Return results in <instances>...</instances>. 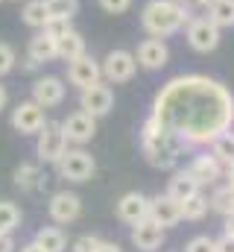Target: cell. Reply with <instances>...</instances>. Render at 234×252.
<instances>
[{
    "mask_svg": "<svg viewBox=\"0 0 234 252\" xmlns=\"http://www.w3.org/2000/svg\"><path fill=\"white\" fill-rule=\"evenodd\" d=\"M152 118L184 147H205L234 126V94L214 76H173L152 103Z\"/></svg>",
    "mask_w": 234,
    "mask_h": 252,
    "instance_id": "obj_1",
    "label": "cell"
},
{
    "mask_svg": "<svg viewBox=\"0 0 234 252\" xmlns=\"http://www.w3.org/2000/svg\"><path fill=\"white\" fill-rule=\"evenodd\" d=\"M141 147H144L146 161L158 170H173L178 164V158H181V153H184V144L170 129H164L152 115L146 118V124L141 129Z\"/></svg>",
    "mask_w": 234,
    "mask_h": 252,
    "instance_id": "obj_2",
    "label": "cell"
},
{
    "mask_svg": "<svg viewBox=\"0 0 234 252\" xmlns=\"http://www.w3.org/2000/svg\"><path fill=\"white\" fill-rule=\"evenodd\" d=\"M190 6L178 3V0H149L141 12V27L152 35V38H167L178 32L181 27H187L190 21Z\"/></svg>",
    "mask_w": 234,
    "mask_h": 252,
    "instance_id": "obj_3",
    "label": "cell"
},
{
    "mask_svg": "<svg viewBox=\"0 0 234 252\" xmlns=\"http://www.w3.org/2000/svg\"><path fill=\"white\" fill-rule=\"evenodd\" d=\"M56 170H58V176L67 179V182H88L94 176V170H97V161L82 147H76V150L67 147L64 156L56 161Z\"/></svg>",
    "mask_w": 234,
    "mask_h": 252,
    "instance_id": "obj_4",
    "label": "cell"
},
{
    "mask_svg": "<svg viewBox=\"0 0 234 252\" xmlns=\"http://www.w3.org/2000/svg\"><path fill=\"white\" fill-rule=\"evenodd\" d=\"M223 41V30L217 24H211L205 15L202 18H190L187 21V44L196 53H214Z\"/></svg>",
    "mask_w": 234,
    "mask_h": 252,
    "instance_id": "obj_5",
    "label": "cell"
},
{
    "mask_svg": "<svg viewBox=\"0 0 234 252\" xmlns=\"http://www.w3.org/2000/svg\"><path fill=\"white\" fill-rule=\"evenodd\" d=\"M79 109L88 112L91 118H106L115 109V91H112V85L106 79H100V82L82 88L79 91Z\"/></svg>",
    "mask_w": 234,
    "mask_h": 252,
    "instance_id": "obj_6",
    "label": "cell"
},
{
    "mask_svg": "<svg viewBox=\"0 0 234 252\" xmlns=\"http://www.w3.org/2000/svg\"><path fill=\"white\" fill-rule=\"evenodd\" d=\"M64 150H67V138H64V132H61V124H44V129L38 132V141H35V156H38V161H44V164H56L58 158L64 156Z\"/></svg>",
    "mask_w": 234,
    "mask_h": 252,
    "instance_id": "obj_7",
    "label": "cell"
},
{
    "mask_svg": "<svg viewBox=\"0 0 234 252\" xmlns=\"http://www.w3.org/2000/svg\"><path fill=\"white\" fill-rule=\"evenodd\" d=\"M100 70H103V79L109 85H120V82H129L138 70V59L135 53L129 50H112L103 62H100Z\"/></svg>",
    "mask_w": 234,
    "mask_h": 252,
    "instance_id": "obj_8",
    "label": "cell"
},
{
    "mask_svg": "<svg viewBox=\"0 0 234 252\" xmlns=\"http://www.w3.org/2000/svg\"><path fill=\"white\" fill-rule=\"evenodd\" d=\"M12 129L18 132V135H38L44 124H47V118H44V109L38 106V103H32V100H24V103H18L15 109H12Z\"/></svg>",
    "mask_w": 234,
    "mask_h": 252,
    "instance_id": "obj_9",
    "label": "cell"
},
{
    "mask_svg": "<svg viewBox=\"0 0 234 252\" xmlns=\"http://www.w3.org/2000/svg\"><path fill=\"white\" fill-rule=\"evenodd\" d=\"M47 214H50V220L58 223V226H67V223L79 220L82 217V199H79V193H73V190H58V193H53L50 202H47Z\"/></svg>",
    "mask_w": 234,
    "mask_h": 252,
    "instance_id": "obj_10",
    "label": "cell"
},
{
    "mask_svg": "<svg viewBox=\"0 0 234 252\" xmlns=\"http://www.w3.org/2000/svg\"><path fill=\"white\" fill-rule=\"evenodd\" d=\"M61 132H64V138H67V144H76V147H82V144H88L94 135H97V118H91L88 112H70L64 121H61Z\"/></svg>",
    "mask_w": 234,
    "mask_h": 252,
    "instance_id": "obj_11",
    "label": "cell"
},
{
    "mask_svg": "<svg viewBox=\"0 0 234 252\" xmlns=\"http://www.w3.org/2000/svg\"><path fill=\"white\" fill-rule=\"evenodd\" d=\"M103 79V70H100V62L91 56V53H82V56H76L73 62H67V82L73 85V88H88V85H94V82H100Z\"/></svg>",
    "mask_w": 234,
    "mask_h": 252,
    "instance_id": "obj_12",
    "label": "cell"
},
{
    "mask_svg": "<svg viewBox=\"0 0 234 252\" xmlns=\"http://www.w3.org/2000/svg\"><path fill=\"white\" fill-rule=\"evenodd\" d=\"M64 94H67V88H64V82L58 76H38L32 82V103H38L44 112L61 106L64 103Z\"/></svg>",
    "mask_w": 234,
    "mask_h": 252,
    "instance_id": "obj_13",
    "label": "cell"
},
{
    "mask_svg": "<svg viewBox=\"0 0 234 252\" xmlns=\"http://www.w3.org/2000/svg\"><path fill=\"white\" fill-rule=\"evenodd\" d=\"M146 217H149V196H144L141 190H129L117 199V220H123L126 226H135Z\"/></svg>",
    "mask_w": 234,
    "mask_h": 252,
    "instance_id": "obj_14",
    "label": "cell"
},
{
    "mask_svg": "<svg viewBox=\"0 0 234 252\" xmlns=\"http://www.w3.org/2000/svg\"><path fill=\"white\" fill-rule=\"evenodd\" d=\"M149 220L161 229H170L181 223V202H176L170 193H158L149 199Z\"/></svg>",
    "mask_w": 234,
    "mask_h": 252,
    "instance_id": "obj_15",
    "label": "cell"
},
{
    "mask_svg": "<svg viewBox=\"0 0 234 252\" xmlns=\"http://www.w3.org/2000/svg\"><path fill=\"white\" fill-rule=\"evenodd\" d=\"M135 59L141 67H146V70H161V67H167L170 62V47L164 44V38H144L141 44H138V53H135Z\"/></svg>",
    "mask_w": 234,
    "mask_h": 252,
    "instance_id": "obj_16",
    "label": "cell"
},
{
    "mask_svg": "<svg viewBox=\"0 0 234 252\" xmlns=\"http://www.w3.org/2000/svg\"><path fill=\"white\" fill-rule=\"evenodd\" d=\"M132 244H135L141 252L161 250V244H164V229L155 226V223L146 217V220H141V223L132 226Z\"/></svg>",
    "mask_w": 234,
    "mask_h": 252,
    "instance_id": "obj_17",
    "label": "cell"
},
{
    "mask_svg": "<svg viewBox=\"0 0 234 252\" xmlns=\"http://www.w3.org/2000/svg\"><path fill=\"white\" fill-rule=\"evenodd\" d=\"M187 170H190V176H193L199 185H214V182L223 176V164H220L211 153H199V156H193V161L187 164Z\"/></svg>",
    "mask_w": 234,
    "mask_h": 252,
    "instance_id": "obj_18",
    "label": "cell"
},
{
    "mask_svg": "<svg viewBox=\"0 0 234 252\" xmlns=\"http://www.w3.org/2000/svg\"><path fill=\"white\" fill-rule=\"evenodd\" d=\"M27 56L38 64L53 62V59H56V38H53L47 30H35V35H32L29 44H27Z\"/></svg>",
    "mask_w": 234,
    "mask_h": 252,
    "instance_id": "obj_19",
    "label": "cell"
},
{
    "mask_svg": "<svg viewBox=\"0 0 234 252\" xmlns=\"http://www.w3.org/2000/svg\"><path fill=\"white\" fill-rule=\"evenodd\" d=\"M82 53H85V38H82V32L67 30L64 35L56 38V59H61V62H73V59L82 56Z\"/></svg>",
    "mask_w": 234,
    "mask_h": 252,
    "instance_id": "obj_20",
    "label": "cell"
},
{
    "mask_svg": "<svg viewBox=\"0 0 234 252\" xmlns=\"http://www.w3.org/2000/svg\"><path fill=\"white\" fill-rule=\"evenodd\" d=\"M202 190V185L190 176V170L184 167V170H176L173 179H170V185H167V193L173 196L176 202H184L187 196H193V193H199Z\"/></svg>",
    "mask_w": 234,
    "mask_h": 252,
    "instance_id": "obj_21",
    "label": "cell"
},
{
    "mask_svg": "<svg viewBox=\"0 0 234 252\" xmlns=\"http://www.w3.org/2000/svg\"><path fill=\"white\" fill-rule=\"evenodd\" d=\"M15 185H18L21 190H27V193L38 190L41 185H44L41 167H38V164H32V161H24V164H18V167H15Z\"/></svg>",
    "mask_w": 234,
    "mask_h": 252,
    "instance_id": "obj_22",
    "label": "cell"
},
{
    "mask_svg": "<svg viewBox=\"0 0 234 252\" xmlns=\"http://www.w3.org/2000/svg\"><path fill=\"white\" fill-rule=\"evenodd\" d=\"M32 241L47 252H64L67 250V238H64V232H61L58 226H41Z\"/></svg>",
    "mask_w": 234,
    "mask_h": 252,
    "instance_id": "obj_23",
    "label": "cell"
},
{
    "mask_svg": "<svg viewBox=\"0 0 234 252\" xmlns=\"http://www.w3.org/2000/svg\"><path fill=\"white\" fill-rule=\"evenodd\" d=\"M211 24H217L220 30H232L234 27V0H214L208 6V15H205Z\"/></svg>",
    "mask_w": 234,
    "mask_h": 252,
    "instance_id": "obj_24",
    "label": "cell"
},
{
    "mask_svg": "<svg viewBox=\"0 0 234 252\" xmlns=\"http://www.w3.org/2000/svg\"><path fill=\"white\" fill-rule=\"evenodd\" d=\"M208 147H211V156H214L223 167L234 161V132H232V129H229V132H223V135H217Z\"/></svg>",
    "mask_w": 234,
    "mask_h": 252,
    "instance_id": "obj_25",
    "label": "cell"
},
{
    "mask_svg": "<svg viewBox=\"0 0 234 252\" xmlns=\"http://www.w3.org/2000/svg\"><path fill=\"white\" fill-rule=\"evenodd\" d=\"M208 208H211V202H208V196L199 190V193H193V196H187V199L181 202V220L196 223V220H202V217L208 214Z\"/></svg>",
    "mask_w": 234,
    "mask_h": 252,
    "instance_id": "obj_26",
    "label": "cell"
},
{
    "mask_svg": "<svg viewBox=\"0 0 234 252\" xmlns=\"http://www.w3.org/2000/svg\"><path fill=\"white\" fill-rule=\"evenodd\" d=\"M21 21L32 30H44L47 27V9H44V0H27L24 9H21Z\"/></svg>",
    "mask_w": 234,
    "mask_h": 252,
    "instance_id": "obj_27",
    "label": "cell"
},
{
    "mask_svg": "<svg viewBox=\"0 0 234 252\" xmlns=\"http://www.w3.org/2000/svg\"><path fill=\"white\" fill-rule=\"evenodd\" d=\"M47 21H73L79 12V0H44Z\"/></svg>",
    "mask_w": 234,
    "mask_h": 252,
    "instance_id": "obj_28",
    "label": "cell"
},
{
    "mask_svg": "<svg viewBox=\"0 0 234 252\" xmlns=\"http://www.w3.org/2000/svg\"><path fill=\"white\" fill-rule=\"evenodd\" d=\"M21 226V208L12 199H0V235H12Z\"/></svg>",
    "mask_w": 234,
    "mask_h": 252,
    "instance_id": "obj_29",
    "label": "cell"
},
{
    "mask_svg": "<svg viewBox=\"0 0 234 252\" xmlns=\"http://www.w3.org/2000/svg\"><path fill=\"white\" fill-rule=\"evenodd\" d=\"M208 202H211L214 211H220V214L226 217V214L234 211V190L229 188V185H223V188H217L211 196H208Z\"/></svg>",
    "mask_w": 234,
    "mask_h": 252,
    "instance_id": "obj_30",
    "label": "cell"
},
{
    "mask_svg": "<svg viewBox=\"0 0 234 252\" xmlns=\"http://www.w3.org/2000/svg\"><path fill=\"white\" fill-rule=\"evenodd\" d=\"M15 64H18V53H15V47L6 44V41H0V76L12 73Z\"/></svg>",
    "mask_w": 234,
    "mask_h": 252,
    "instance_id": "obj_31",
    "label": "cell"
},
{
    "mask_svg": "<svg viewBox=\"0 0 234 252\" xmlns=\"http://www.w3.org/2000/svg\"><path fill=\"white\" fill-rule=\"evenodd\" d=\"M184 252H214V238H208V235H196V238L187 241Z\"/></svg>",
    "mask_w": 234,
    "mask_h": 252,
    "instance_id": "obj_32",
    "label": "cell"
},
{
    "mask_svg": "<svg viewBox=\"0 0 234 252\" xmlns=\"http://www.w3.org/2000/svg\"><path fill=\"white\" fill-rule=\"evenodd\" d=\"M100 9L109 15H123L132 9V0H100Z\"/></svg>",
    "mask_w": 234,
    "mask_h": 252,
    "instance_id": "obj_33",
    "label": "cell"
},
{
    "mask_svg": "<svg viewBox=\"0 0 234 252\" xmlns=\"http://www.w3.org/2000/svg\"><path fill=\"white\" fill-rule=\"evenodd\" d=\"M97 247H100V238H97V235H82V238H76V241H73V247H70V250H73V252H94Z\"/></svg>",
    "mask_w": 234,
    "mask_h": 252,
    "instance_id": "obj_34",
    "label": "cell"
},
{
    "mask_svg": "<svg viewBox=\"0 0 234 252\" xmlns=\"http://www.w3.org/2000/svg\"><path fill=\"white\" fill-rule=\"evenodd\" d=\"M44 30H47L53 38H58V35H64L67 30H73V27H70V21H47V27H44Z\"/></svg>",
    "mask_w": 234,
    "mask_h": 252,
    "instance_id": "obj_35",
    "label": "cell"
},
{
    "mask_svg": "<svg viewBox=\"0 0 234 252\" xmlns=\"http://www.w3.org/2000/svg\"><path fill=\"white\" fill-rule=\"evenodd\" d=\"M214 252H234V238L232 235H223L220 241H214Z\"/></svg>",
    "mask_w": 234,
    "mask_h": 252,
    "instance_id": "obj_36",
    "label": "cell"
},
{
    "mask_svg": "<svg viewBox=\"0 0 234 252\" xmlns=\"http://www.w3.org/2000/svg\"><path fill=\"white\" fill-rule=\"evenodd\" d=\"M0 252H15V241H12V235H0Z\"/></svg>",
    "mask_w": 234,
    "mask_h": 252,
    "instance_id": "obj_37",
    "label": "cell"
},
{
    "mask_svg": "<svg viewBox=\"0 0 234 252\" xmlns=\"http://www.w3.org/2000/svg\"><path fill=\"white\" fill-rule=\"evenodd\" d=\"M223 176H226V185H229V188L234 190V161H232V164H226V167H223Z\"/></svg>",
    "mask_w": 234,
    "mask_h": 252,
    "instance_id": "obj_38",
    "label": "cell"
},
{
    "mask_svg": "<svg viewBox=\"0 0 234 252\" xmlns=\"http://www.w3.org/2000/svg\"><path fill=\"white\" fill-rule=\"evenodd\" d=\"M94 252H123V250H120L117 244H112V241H100V247H97Z\"/></svg>",
    "mask_w": 234,
    "mask_h": 252,
    "instance_id": "obj_39",
    "label": "cell"
},
{
    "mask_svg": "<svg viewBox=\"0 0 234 252\" xmlns=\"http://www.w3.org/2000/svg\"><path fill=\"white\" fill-rule=\"evenodd\" d=\"M223 226H226V235H232L234 238V211L232 214H226V223H223Z\"/></svg>",
    "mask_w": 234,
    "mask_h": 252,
    "instance_id": "obj_40",
    "label": "cell"
},
{
    "mask_svg": "<svg viewBox=\"0 0 234 252\" xmlns=\"http://www.w3.org/2000/svg\"><path fill=\"white\" fill-rule=\"evenodd\" d=\"M21 252H47V250H41L35 241H29V244H24V247H21Z\"/></svg>",
    "mask_w": 234,
    "mask_h": 252,
    "instance_id": "obj_41",
    "label": "cell"
},
{
    "mask_svg": "<svg viewBox=\"0 0 234 252\" xmlns=\"http://www.w3.org/2000/svg\"><path fill=\"white\" fill-rule=\"evenodd\" d=\"M6 103H9V91H6V85H0V112L6 109Z\"/></svg>",
    "mask_w": 234,
    "mask_h": 252,
    "instance_id": "obj_42",
    "label": "cell"
},
{
    "mask_svg": "<svg viewBox=\"0 0 234 252\" xmlns=\"http://www.w3.org/2000/svg\"><path fill=\"white\" fill-rule=\"evenodd\" d=\"M214 0H187V6H199V9H208Z\"/></svg>",
    "mask_w": 234,
    "mask_h": 252,
    "instance_id": "obj_43",
    "label": "cell"
},
{
    "mask_svg": "<svg viewBox=\"0 0 234 252\" xmlns=\"http://www.w3.org/2000/svg\"><path fill=\"white\" fill-rule=\"evenodd\" d=\"M38 67H41V64H38V62H32V59H29V56H27V59H24V70H38Z\"/></svg>",
    "mask_w": 234,
    "mask_h": 252,
    "instance_id": "obj_44",
    "label": "cell"
},
{
    "mask_svg": "<svg viewBox=\"0 0 234 252\" xmlns=\"http://www.w3.org/2000/svg\"><path fill=\"white\" fill-rule=\"evenodd\" d=\"M178 3H187V0H178Z\"/></svg>",
    "mask_w": 234,
    "mask_h": 252,
    "instance_id": "obj_45",
    "label": "cell"
},
{
    "mask_svg": "<svg viewBox=\"0 0 234 252\" xmlns=\"http://www.w3.org/2000/svg\"><path fill=\"white\" fill-rule=\"evenodd\" d=\"M0 3H3V0H0Z\"/></svg>",
    "mask_w": 234,
    "mask_h": 252,
    "instance_id": "obj_46",
    "label": "cell"
}]
</instances>
